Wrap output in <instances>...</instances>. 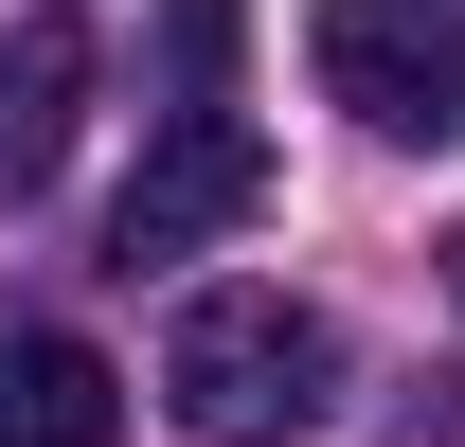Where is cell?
<instances>
[{
    "label": "cell",
    "mask_w": 465,
    "mask_h": 447,
    "mask_svg": "<svg viewBox=\"0 0 465 447\" xmlns=\"http://www.w3.org/2000/svg\"><path fill=\"white\" fill-rule=\"evenodd\" d=\"M162 393L197 447H304L341 412V323L287 304V286H197L162 323Z\"/></svg>",
    "instance_id": "1"
},
{
    "label": "cell",
    "mask_w": 465,
    "mask_h": 447,
    "mask_svg": "<svg viewBox=\"0 0 465 447\" xmlns=\"http://www.w3.org/2000/svg\"><path fill=\"white\" fill-rule=\"evenodd\" d=\"M251 215H269V125L232 90H179L162 144H143V179H125V215H108V269H179V251H215Z\"/></svg>",
    "instance_id": "2"
},
{
    "label": "cell",
    "mask_w": 465,
    "mask_h": 447,
    "mask_svg": "<svg viewBox=\"0 0 465 447\" xmlns=\"http://www.w3.org/2000/svg\"><path fill=\"white\" fill-rule=\"evenodd\" d=\"M304 55L376 144H465V0H322Z\"/></svg>",
    "instance_id": "3"
},
{
    "label": "cell",
    "mask_w": 465,
    "mask_h": 447,
    "mask_svg": "<svg viewBox=\"0 0 465 447\" xmlns=\"http://www.w3.org/2000/svg\"><path fill=\"white\" fill-rule=\"evenodd\" d=\"M72 125H90V18L36 0V18L0 36V197H36V179L72 162Z\"/></svg>",
    "instance_id": "4"
},
{
    "label": "cell",
    "mask_w": 465,
    "mask_h": 447,
    "mask_svg": "<svg viewBox=\"0 0 465 447\" xmlns=\"http://www.w3.org/2000/svg\"><path fill=\"white\" fill-rule=\"evenodd\" d=\"M108 430H125L108 340H72V323H18V340H0V447H108Z\"/></svg>",
    "instance_id": "5"
},
{
    "label": "cell",
    "mask_w": 465,
    "mask_h": 447,
    "mask_svg": "<svg viewBox=\"0 0 465 447\" xmlns=\"http://www.w3.org/2000/svg\"><path fill=\"white\" fill-rule=\"evenodd\" d=\"M232 36H251V0H162V72L179 90H232Z\"/></svg>",
    "instance_id": "6"
},
{
    "label": "cell",
    "mask_w": 465,
    "mask_h": 447,
    "mask_svg": "<svg viewBox=\"0 0 465 447\" xmlns=\"http://www.w3.org/2000/svg\"><path fill=\"white\" fill-rule=\"evenodd\" d=\"M448 304H465V233H448Z\"/></svg>",
    "instance_id": "7"
}]
</instances>
